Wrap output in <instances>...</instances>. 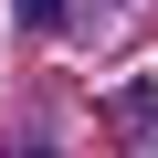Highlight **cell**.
I'll use <instances>...</instances> for the list:
<instances>
[{
  "mask_svg": "<svg viewBox=\"0 0 158 158\" xmlns=\"http://www.w3.org/2000/svg\"><path fill=\"white\" fill-rule=\"evenodd\" d=\"M21 158H53V148H21Z\"/></svg>",
  "mask_w": 158,
  "mask_h": 158,
  "instance_id": "obj_2",
  "label": "cell"
},
{
  "mask_svg": "<svg viewBox=\"0 0 158 158\" xmlns=\"http://www.w3.org/2000/svg\"><path fill=\"white\" fill-rule=\"evenodd\" d=\"M63 11H74V0H11V21H21V32H63Z\"/></svg>",
  "mask_w": 158,
  "mask_h": 158,
  "instance_id": "obj_1",
  "label": "cell"
}]
</instances>
